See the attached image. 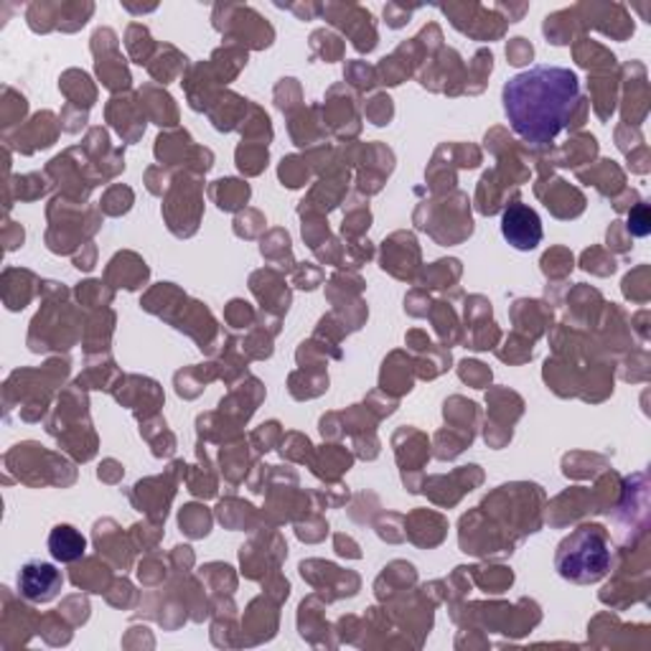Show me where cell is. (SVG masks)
<instances>
[{"instance_id": "6da1fadb", "label": "cell", "mask_w": 651, "mask_h": 651, "mask_svg": "<svg viewBox=\"0 0 651 651\" xmlns=\"http://www.w3.org/2000/svg\"><path fill=\"white\" fill-rule=\"evenodd\" d=\"M581 82L565 67H534L504 85L502 102L512 130L530 146H550L570 125Z\"/></svg>"}, {"instance_id": "7a4b0ae2", "label": "cell", "mask_w": 651, "mask_h": 651, "mask_svg": "<svg viewBox=\"0 0 651 651\" xmlns=\"http://www.w3.org/2000/svg\"><path fill=\"white\" fill-rule=\"evenodd\" d=\"M611 555L601 527H581L560 545L558 568L560 575L578 583L599 581L609 570Z\"/></svg>"}, {"instance_id": "3957f363", "label": "cell", "mask_w": 651, "mask_h": 651, "mask_svg": "<svg viewBox=\"0 0 651 651\" xmlns=\"http://www.w3.org/2000/svg\"><path fill=\"white\" fill-rule=\"evenodd\" d=\"M65 578L51 563L31 560L18 570V593L31 603H49L59 595Z\"/></svg>"}, {"instance_id": "277c9868", "label": "cell", "mask_w": 651, "mask_h": 651, "mask_svg": "<svg viewBox=\"0 0 651 651\" xmlns=\"http://www.w3.org/2000/svg\"><path fill=\"white\" fill-rule=\"evenodd\" d=\"M502 235L516 249H534L542 239V221L527 204L514 201L502 214Z\"/></svg>"}, {"instance_id": "5b68a950", "label": "cell", "mask_w": 651, "mask_h": 651, "mask_svg": "<svg viewBox=\"0 0 651 651\" xmlns=\"http://www.w3.org/2000/svg\"><path fill=\"white\" fill-rule=\"evenodd\" d=\"M87 550V540L82 537V532L71 527V524H59L53 527L49 534V552L53 560L59 563H75L85 555Z\"/></svg>"}]
</instances>
